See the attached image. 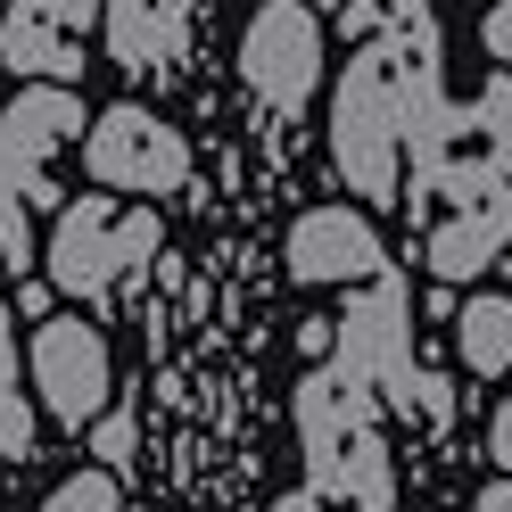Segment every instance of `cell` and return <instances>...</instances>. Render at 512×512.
<instances>
[{
  "label": "cell",
  "instance_id": "obj_1",
  "mask_svg": "<svg viewBox=\"0 0 512 512\" xmlns=\"http://www.w3.org/2000/svg\"><path fill=\"white\" fill-rule=\"evenodd\" d=\"M430 58H413L405 67V42L380 34V42H356V58H347L339 75V100H331V157L339 174L364 190V199H405L397 190V141L413 108L430 100Z\"/></svg>",
  "mask_w": 512,
  "mask_h": 512
},
{
  "label": "cell",
  "instance_id": "obj_2",
  "mask_svg": "<svg viewBox=\"0 0 512 512\" xmlns=\"http://www.w3.org/2000/svg\"><path fill=\"white\" fill-rule=\"evenodd\" d=\"M298 438H306L314 496H339V504H364V512H389L397 504V471H389V446H380L372 380L339 372V364L306 372V389H298Z\"/></svg>",
  "mask_w": 512,
  "mask_h": 512
},
{
  "label": "cell",
  "instance_id": "obj_3",
  "mask_svg": "<svg viewBox=\"0 0 512 512\" xmlns=\"http://www.w3.org/2000/svg\"><path fill=\"white\" fill-rule=\"evenodd\" d=\"M157 215L149 207H116L108 190H91V199H75L67 215H58V232H50V281L67 298H108L133 265H149L157 256Z\"/></svg>",
  "mask_w": 512,
  "mask_h": 512
},
{
  "label": "cell",
  "instance_id": "obj_4",
  "mask_svg": "<svg viewBox=\"0 0 512 512\" xmlns=\"http://www.w3.org/2000/svg\"><path fill=\"white\" fill-rule=\"evenodd\" d=\"M455 199V215L430 232V273L438 281H471V273H488L504 240H512V182L488 166V157H471V166H438V182Z\"/></svg>",
  "mask_w": 512,
  "mask_h": 512
},
{
  "label": "cell",
  "instance_id": "obj_5",
  "mask_svg": "<svg viewBox=\"0 0 512 512\" xmlns=\"http://www.w3.org/2000/svg\"><path fill=\"white\" fill-rule=\"evenodd\" d=\"M240 75L273 116H298L323 83V25H314L306 0H265L240 34Z\"/></svg>",
  "mask_w": 512,
  "mask_h": 512
},
{
  "label": "cell",
  "instance_id": "obj_6",
  "mask_svg": "<svg viewBox=\"0 0 512 512\" xmlns=\"http://www.w3.org/2000/svg\"><path fill=\"white\" fill-rule=\"evenodd\" d=\"M83 166H91V182H108V190L166 199V190H182V174H190V141L174 133L166 116H149V108L124 100V108H108V116H91Z\"/></svg>",
  "mask_w": 512,
  "mask_h": 512
},
{
  "label": "cell",
  "instance_id": "obj_7",
  "mask_svg": "<svg viewBox=\"0 0 512 512\" xmlns=\"http://www.w3.org/2000/svg\"><path fill=\"white\" fill-rule=\"evenodd\" d=\"M405 339H413V306H405V281L397 273H372L356 298L339 306V372L380 380L397 405L413 397V364H405Z\"/></svg>",
  "mask_w": 512,
  "mask_h": 512
},
{
  "label": "cell",
  "instance_id": "obj_8",
  "mask_svg": "<svg viewBox=\"0 0 512 512\" xmlns=\"http://www.w3.org/2000/svg\"><path fill=\"white\" fill-rule=\"evenodd\" d=\"M25 372H34L42 405L58 413V422H100L108 413V339L75 323V314H58V323L34 331V347H25Z\"/></svg>",
  "mask_w": 512,
  "mask_h": 512
},
{
  "label": "cell",
  "instance_id": "obj_9",
  "mask_svg": "<svg viewBox=\"0 0 512 512\" xmlns=\"http://www.w3.org/2000/svg\"><path fill=\"white\" fill-rule=\"evenodd\" d=\"M75 124H83V100L67 83H34L25 100H9V116H0V190L9 199H34L50 149H67Z\"/></svg>",
  "mask_w": 512,
  "mask_h": 512
},
{
  "label": "cell",
  "instance_id": "obj_10",
  "mask_svg": "<svg viewBox=\"0 0 512 512\" xmlns=\"http://www.w3.org/2000/svg\"><path fill=\"white\" fill-rule=\"evenodd\" d=\"M290 273L314 281V290H331V281H372V273H389V248H380L364 207H306L290 223Z\"/></svg>",
  "mask_w": 512,
  "mask_h": 512
},
{
  "label": "cell",
  "instance_id": "obj_11",
  "mask_svg": "<svg viewBox=\"0 0 512 512\" xmlns=\"http://www.w3.org/2000/svg\"><path fill=\"white\" fill-rule=\"evenodd\" d=\"M100 17V0H9V25H0V58L17 75H75V34Z\"/></svg>",
  "mask_w": 512,
  "mask_h": 512
},
{
  "label": "cell",
  "instance_id": "obj_12",
  "mask_svg": "<svg viewBox=\"0 0 512 512\" xmlns=\"http://www.w3.org/2000/svg\"><path fill=\"white\" fill-rule=\"evenodd\" d=\"M100 17H108V58L124 75H149V67H174L182 58L199 0H108Z\"/></svg>",
  "mask_w": 512,
  "mask_h": 512
},
{
  "label": "cell",
  "instance_id": "obj_13",
  "mask_svg": "<svg viewBox=\"0 0 512 512\" xmlns=\"http://www.w3.org/2000/svg\"><path fill=\"white\" fill-rule=\"evenodd\" d=\"M455 347H463V364H471L479 380L512 372V298H471V306L455 314Z\"/></svg>",
  "mask_w": 512,
  "mask_h": 512
},
{
  "label": "cell",
  "instance_id": "obj_14",
  "mask_svg": "<svg viewBox=\"0 0 512 512\" xmlns=\"http://www.w3.org/2000/svg\"><path fill=\"white\" fill-rule=\"evenodd\" d=\"M25 356L9 331V306H0V455H34V405H25Z\"/></svg>",
  "mask_w": 512,
  "mask_h": 512
},
{
  "label": "cell",
  "instance_id": "obj_15",
  "mask_svg": "<svg viewBox=\"0 0 512 512\" xmlns=\"http://www.w3.org/2000/svg\"><path fill=\"white\" fill-rule=\"evenodd\" d=\"M471 116H479V141H488V166L512 182V75H496L488 91H479Z\"/></svg>",
  "mask_w": 512,
  "mask_h": 512
},
{
  "label": "cell",
  "instance_id": "obj_16",
  "mask_svg": "<svg viewBox=\"0 0 512 512\" xmlns=\"http://www.w3.org/2000/svg\"><path fill=\"white\" fill-rule=\"evenodd\" d=\"M42 512H116V471H75Z\"/></svg>",
  "mask_w": 512,
  "mask_h": 512
},
{
  "label": "cell",
  "instance_id": "obj_17",
  "mask_svg": "<svg viewBox=\"0 0 512 512\" xmlns=\"http://www.w3.org/2000/svg\"><path fill=\"white\" fill-rule=\"evenodd\" d=\"M0 265L9 273L34 265V223H25V199H9V190H0Z\"/></svg>",
  "mask_w": 512,
  "mask_h": 512
},
{
  "label": "cell",
  "instance_id": "obj_18",
  "mask_svg": "<svg viewBox=\"0 0 512 512\" xmlns=\"http://www.w3.org/2000/svg\"><path fill=\"white\" fill-rule=\"evenodd\" d=\"M380 17H389L397 34H413V58H438V17H430V0H380Z\"/></svg>",
  "mask_w": 512,
  "mask_h": 512
},
{
  "label": "cell",
  "instance_id": "obj_19",
  "mask_svg": "<svg viewBox=\"0 0 512 512\" xmlns=\"http://www.w3.org/2000/svg\"><path fill=\"white\" fill-rule=\"evenodd\" d=\"M133 463V422H116V413H100V471Z\"/></svg>",
  "mask_w": 512,
  "mask_h": 512
},
{
  "label": "cell",
  "instance_id": "obj_20",
  "mask_svg": "<svg viewBox=\"0 0 512 512\" xmlns=\"http://www.w3.org/2000/svg\"><path fill=\"white\" fill-rule=\"evenodd\" d=\"M339 34L347 42H380V9L372 0H339Z\"/></svg>",
  "mask_w": 512,
  "mask_h": 512
},
{
  "label": "cell",
  "instance_id": "obj_21",
  "mask_svg": "<svg viewBox=\"0 0 512 512\" xmlns=\"http://www.w3.org/2000/svg\"><path fill=\"white\" fill-rule=\"evenodd\" d=\"M479 42H488V58H504V67H512V0H504V9H488Z\"/></svg>",
  "mask_w": 512,
  "mask_h": 512
},
{
  "label": "cell",
  "instance_id": "obj_22",
  "mask_svg": "<svg viewBox=\"0 0 512 512\" xmlns=\"http://www.w3.org/2000/svg\"><path fill=\"white\" fill-rule=\"evenodd\" d=\"M488 455L504 463V479H512V397H504V413H496V430H488Z\"/></svg>",
  "mask_w": 512,
  "mask_h": 512
},
{
  "label": "cell",
  "instance_id": "obj_23",
  "mask_svg": "<svg viewBox=\"0 0 512 512\" xmlns=\"http://www.w3.org/2000/svg\"><path fill=\"white\" fill-rule=\"evenodd\" d=\"M471 512H512V479H496V488H479Z\"/></svg>",
  "mask_w": 512,
  "mask_h": 512
},
{
  "label": "cell",
  "instance_id": "obj_24",
  "mask_svg": "<svg viewBox=\"0 0 512 512\" xmlns=\"http://www.w3.org/2000/svg\"><path fill=\"white\" fill-rule=\"evenodd\" d=\"M273 512H331V496H314V488H306V496H281Z\"/></svg>",
  "mask_w": 512,
  "mask_h": 512
},
{
  "label": "cell",
  "instance_id": "obj_25",
  "mask_svg": "<svg viewBox=\"0 0 512 512\" xmlns=\"http://www.w3.org/2000/svg\"><path fill=\"white\" fill-rule=\"evenodd\" d=\"M306 9H314V0H306ZM323 9H339V0H323Z\"/></svg>",
  "mask_w": 512,
  "mask_h": 512
}]
</instances>
